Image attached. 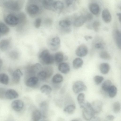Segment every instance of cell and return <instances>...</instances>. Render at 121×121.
I'll use <instances>...</instances> for the list:
<instances>
[{"instance_id":"6da1fadb","label":"cell","mask_w":121,"mask_h":121,"mask_svg":"<svg viewBox=\"0 0 121 121\" xmlns=\"http://www.w3.org/2000/svg\"><path fill=\"white\" fill-rule=\"evenodd\" d=\"M80 106L83 109L82 116L85 120L90 121L94 116L95 113L92 108L91 104L89 103L85 102Z\"/></svg>"},{"instance_id":"7a4b0ae2","label":"cell","mask_w":121,"mask_h":121,"mask_svg":"<svg viewBox=\"0 0 121 121\" xmlns=\"http://www.w3.org/2000/svg\"><path fill=\"white\" fill-rule=\"evenodd\" d=\"M39 58L41 63L43 65H51L53 64L55 61L54 56L50 54L48 50L47 49L43 50L40 53Z\"/></svg>"},{"instance_id":"3957f363","label":"cell","mask_w":121,"mask_h":121,"mask_svg":"<svg viewBox=\"0 0 121 121\" xmlns=\"http://www.w3.org/2000/svg\"><path fill=\"white\" fill-rule=\"evenodd\" d=\"M23 4L22 0H7L3 3V5L8 9L14 11H17L21 9Z\"/></svg>"},{"instance_id":"277c9868","label":"cell","mask_w":121,"mask_h":121,"mask_svg":"<svg viewBox=\"0 0 121 121\" xmlns=\"http://www.w3.org/2000/svg\"><path fill=\"white\" fill-rule=\"evenodd\" d=\"M5 21L8 25L11 26H15L19 24V20L17 16L14 14H10L5 17Z\"/></svg>"},{"instance_id":"5b68a950","label":"cell","mask_w":121,"mask_h":121,"mask_svg":"<svg viewBox=\"0 0 121 121\" xmlns=\"http://www.w3.org/2000/svg\"><path fill=\"white\" fill-rule=\"evenodd\" d=\"M72 89L73 92L77 94L82 91H86L87 89V87L83 82L78 81L74 83Z\"/></svg>"},{"instance_id":"8992f818","label":"cell","mask_w":121,"mask_h":121,"mask_svg":"<svg viewBox=\"0 0 121 121\" xmlns=\"http://www.w3.org/2000/svg\"><path fill=\"white\" fill-rule=\"evenodd\" d=\"M60 46V40L58 37H53L50 41L49 47L52 51H56L57 50Z\"/></svg>"},{"instance_id":"52a82bcc","label":"cell","mask_w":121,"mask_h":121,"mask_svg":"<svg viewBox=\"0 0 121 121\" xmlns=\"http://www.w3.org/2000/svg\"><path fill=\"white\" fill-rule=\"evenodd\" d=\"M91 105L92 108L95 114L99 113L102 111L103 104L100 101H95L91 104Z\"/></svg>"},{"instance_id":"ba28073f","label":"cell","mask_w":121,"mask_h":121,"mask_svg":"<svg viewBox=\"0 0 121 121\" xmlns=\"http://www.w3.org/2000/svg\"><path fill=\"white\" fill-rule=\"evenodd\" d=\"M24 106L23 102L20 99L16 100L13 101L11 104V107L15 111L18 112L21 111Z\"/></svg>"},{"instance_id":"9c48e42d","label":"cell","mask_w":121,"mask_h":121,"mask_svg":"<svg viewBox=\"0 0 121 121\" xmlns=\"http://www.w3.org/2000/svg\"><path fill=\"white\" fill-rule=\"evenodd\" d=\"M27 13L30 15H34L38 13L39 11L38 6L35 4H31L28 5L26 8Z\"/></svg>"},{"instance_id":"30bf717a","label":"cell","mask_w":121,"mask_h":121,"mask_svg":"<svg viewBox=\"0 0 121 121\" xmlns=\"http://www.w3.org/2000/svg\"><path fill=\"white\" fill-rule=\"evenodd\" d=\"M88 50L87 47L85 45H82L79 46L76 50V55L80 57H83L87 54Z\"/></svg>"},{"instance_id":"8fae6325","label":"cell","mask_w":121,"mask_h":121,"mask_svg":"<svg viewBox=\"0 0 121 121\" xmlns=\"http://www.w3.org/2000/svg\"><path fill=\"white\" fill-rule=\"evenodd\" d=\"M18 94L15 90L9 89L6 91L5 94V98L9 99H12L17 98Z\"/></svg>"},{"instance_id":"7c38bea8","label":"cell","mask_w":121,"mask_h":121,"mask_svg":"<svg viewBox=\"0 0 121 121\" xmlns=\"http://www.w3.org/2000/svg\"><path fill=\"white\" fill-rule=\"evenodd\" d=\"M23 75V73L20 69H16L12 74V80L13 82L16 84L18 83Z\"/></svg>"},{"instance_id":"4fadbf2b","label":"cell","mask_w":121,"mask_h":121,"mask_svg":"<svg viewBox=\"0 0 121 121\" xmlns=\"http://www.w3.org/2000/svg\"><path fill=\"white\" fill-rule=\"evenodd\" d=\"M39 80L37 77L34 76L31 77L26 81V84L28 87H33L37 84Z\"/></svg>"},{"instance_id":"5bb4252c","label":"cell","mask_w":121,"mask_h":121,"mask_svg":"<svg viewBox=\"0 0 121 121\" xmlns=\"http://www.w3.org/2000/svg\"><path fill=\"white\" fill-rule=\"evenodd\" d=\"M58 69L60 72L64 74L68 73L70 69L69 65L65 62L60 63L58 65Z\"/></svg>"},{"instance_id":"9a60e30c","label":"cell","mask_w":121,"mask_h":121,"mask_svg":"<svg viewBox=\"0 0 121 121\" xmlns=\"http://www.w3.org/2000/svg\"><path fill=\"white\" fill-rule=\"evenodd\" d=\"M86 20V16L81 15L75 19L74 22L73 24L76 27H80L84 24Z\"/></svg>"},{"instance_id":"2e32d148","label":"cell","mask_w":121,"mask_h":121,"mask_svg":"<svg viewBox=\"0 0 121 121\" xmlns=\"http://www.w3.org/2000/svg\"><path fill=\"white\" fill-rule=\"evenodd\" d=\"M102 17L103 21L105 22L108 23L111 20V16L109 11L107 9H104L102 13Z\"/></svg>"},{"instance_id":"e0dca14e","label":"cell","mask_w":121,"mask_h":121,"mask_svg":"<svg viewBox=\"0 0 121 121\" xmlns=\"http://www.w3.org/2000/svg\"><path fill=\"white\" fill-rule=\"evenodd\" d=\"M10 41L8 39H5L0 41V50L2 51L7 50L9 48Z\"/></svg>"},{"instance_id":"ac0fdd59","label":"cell","mask_w":121,"mask_h":121,"mask_svg":"<svg viewBox=\"0 0 121 121\" xmlns=\"http://www.w3.org/2000/svg\"><path fill=\"white\" fill-rule=\"evenodd\" d=\"M101 72L103 74H107L110 69V66L107 63H103L101 64L99 66Z\"/></svg>"},{"instance_id":"d6986e66","label":"cell","mask_w":121,"mask_h":121,"mask_svg":"<svg viewBox=\"0 0 121 121\" xmlns=\"http://www.w3.org/2000/svg\"><path fill=\"white\" fill-rule=\"evenodd\" d=\"M42 113L39 110L35 109L33 111L32 113V121H39L41 118Z\"/></svg>"},{"instance_id":"ffe728a7","label":"cell","mask_w":121,"mask_h":121,"mask_svg":"<svg viewBox=\"0 0 121 121\" xmlns=\"http://www.w3.org/2000/svg\"><path fill=\"white\" fill-rule=\"evenodd\" d=\"M89 9L91 12L95 15L98 14L100 11L99 5L95 3H92L90 4L89 6Z\"/></svg>"},{"instance_id":"44dd1931","label":"cell","mask_w":121,"mask_h":121,"mask_svg":"<svg viewBox=\"0 0 121 121\" xmlns=\"http://www.w3.org/2000/svg\"><path fill=\"white\" fill-rule=\"evenodd\" d=\"M64 7V4L61 1H54L53 2V11L60 10Z\"/></svg>"},{"instance_id":"7402d4cb","label":"cell","mask_w":121,"mask_h":121,"mask_svg":"<svg viewBox=\"0 0 121 121\" xmlns=\"http://www.w3.org/2000/svg\"><path fill=\"white\" fill-rule=\"evenodd\" d=\"M83 64V60L80 58H76L73 62V67L75 69H78L81 68Z\"/></svg>"},{"instance_id":"603a6c76","label":"cell","mask_w":121,"mask_h":121,"mask_svg":"<svg viewBox=\"0 0 121 121\" xmlns=\"http://www.w3.org/2000/svg\"><path fill=\"white\" fill-rule=\"evenodd\" d=\"M112 82L110 80H107L105 81L101 85L102 90L104 92H108L109 88L112 85Z\"/></svg>"},{"instance_id":"cb8c5ba5","label":"cell","mask_w":121,"mask_h":121,"mask_svg":"<svg viewBox=\"0 0 121 121\" xmlns=\"http://www.w3.org/2000/svg\"><path fill=\"white\" fill-rule=\"evenodd\" d=\"M54 0H44L42 2V5L45 9L53 11L52 5Z\"/></svg>"},{"instance_id":"d4e9b609","label":"cell","mask_w":121,"mask_h":121,"mask_svg":"<svg viewBox=\"0 0 121 121\" xmlns=\"http://www.w3.org/2000/svg\"><path fill=\"white\" fill-rule=\"evenodd\" d=\"M40 91L42 93L46 95H48L51 92L52 88L49 85H45L40 87Z\"/></svg>"},{"instance_id":"484cf974","label":"cell","mask_w":121,"mask_h":121,"mask_svg":"<svg viewBox=\"0 0 121 121\" xmlns=\"http://www.w3.org/2000/svg\"><path fill=\"white\" fill-rule=\"evenodd\" d=\"M117 92V89L114 85H112L110 87L108 93L109 96L111 98L114 97L116 95Z\"/></svg>"},{"instance_id":"4316f807","label":"cell","mask_w":121,"mask_h":121,"mask_svg":"<svg viewBox=\"0 0 121 121\" xmlns=\"http://www.w3.org/2000/svg\"><path fill=\"white\" fill-rule=\"evenodd\" d=\"M76 107L74 104L68 105L65 107L63 109V111L65 113L69 114H72L74 112Z\"/></svg>"},{"instance_id":"83f0119b","label":"cell","mask_w":121,"mask_h":121,"mask_svg":"<svg viewBox=\"0 0 121 121\" xmlns=\"http://www.w3.org/2000/svg\"><path fill=\"white\" fill-rule=\"evenodd\" d=\"M9 81V77L7 74L4 73L0 74V82L1 83L7 85L8 84Z\"/></svg>"},{"instance_id":"f1b7e54d","label":"cell","mask_w":121,"mask_h":121,"mask_svg":"<svg viewBox=\"0 0 121 121\" xmlns=\"http://www.w3.org/2000/svg\"><path fill=\"white\" fill-rule=\"evenodd\" d=\"M9 29L7 26L4 23L0 22V34L5 35L9 31Z\"/></svg>"},{"instance_id":"f546056e","label":"cell","mask_w":121,"mask_h":121,"mask_svg":"<svg viewBox=\"0 0 121 121\" xmlns=\"http://www.w3.org/2000/svg\"><path fill=\"white\" fill-rule=\"evenodd\" d=\"M63 77L60 74H56L53 77L52 80L54 83H58L61 82L63 80Z\"/></svg>"},{"instance_id":"4dcf8cb0","label":"cell","mask_w":121,"mask_h":121,"mask_svg":"<svg viewBox=\"0 0 121 121\" xmlns=\"http://www.w3.org/2000/svg\"><path fill=\"white\" fill-rule=\"evenodd\" d=\"M42 68V66L40 64L37 63L31 66L28 71L30 72L34 73L41 69Z\"/></svg>"},{"instance_id":"1f68e13d","label":"cell","mask_w":121,"mask_h":121,"mask_svg":"<svg viewBox=\"0 0 121 121\" xmlns=\"http://www.w3.org/2000/svg\"><path fill=\"white\" fill-rule=\"evenodd\" d=\"M55 61L57 63H60L64 60V56L63 54L60 52L56 53L54 56Z\"/></svg>"},{"instance_id":"d6a6232c","label":"cell","mask_w":121,"mask_h":121,"mask_svg":"<svg viewBox=\"0 0 121 121\" xmlns=\"http://www.w3.org/2000/svg\"><path fill=\"white\" fill-rule=\"evenodd\" d=\"M59 26L62 28H67L69 27L71 25L70 21L68 20H64L60 21L59 23Z\"/></svg>"},{"instance_id":"836d02e7","label":"cell","mask_w":121,"mask_h":121,"mask_svg":"<svg viewBox=\"0 0 121 121\" xmlns=\"http://www.w3.org/2000/svg\"><path fill=\"white\" fill-rule=\"evenodd\" d=\"M116 40L117 45L119 48L121 49V33L120 32L117 30L115 33Z\"/></svg>"},{"instance_id":"e575fe53","label":"cell","mask_w":121,"mask_h":121,"mask_svg":"<svg viewBox=\"0 0 121 121\" xmlns=\"http://www.w3.org/2000/svg\"><path fill=\"white\" fill-rule=\"evenodd\" d=\"M121 109V104L119 102L116 101L113 103L112 110L114 112L116 113H119Z\"/></svg>"},{"instance_id":"d590c367","label":"cell","mask_w":121,"mask_h":121,"mask_svg":"<svg viewBox=\"0 0 121 121\" xmlns=\"http://www.w3.org/2000/svg\"><path fill=\"white\" fill-rule=\"evenodd\" d=\"M37 76L39 80H44L48 78L47 74L44 70L39 72L38 73Z\"/></svg>"},{"instance_id":"8d00e7d4","label":"cell","mask_w":121,"mask_h":121,"mask_svg":"<svg viewBox=\"0 0 121 121\" xmlns=\"http://www.w3.org/2000/svg\"><path fill=\"white\" fill-rule=\"evenodd\" d=\"M100 57L102 59L106 60L110 59L111 56L110 54L106 51H103L100 54Z\"/></svg>"},{"instance_id":"74e56055","label":"cell","mask_w":121,"mask_h":121,"mask_svg":"<svg viewBox=\"0 0 121 121\" xmlns=\"http://www.w3.org/2000/svg\"><path fill=\"white\" fill-rule=\"evenodd\" d=\"M85 95L83 93L79 94L77 97V100L80 105L83 104L85 102Z\"/></svg>"},{"instance_id":"f35d334b","label":"cell","mask_w":121,"mask_h":121,"mask_svg":"<svg viewBox=\"0 0 121 121\" xmlns=\"http://www.w3.org/2000/svg\"><path fill=\"white\" fill-rule=\"evenodd\" d=\"M93 79L95 84L97 85H99L103 82L104 80V78L102 76L96 75L94 77Z\"/></svg>"},{"instance_id":"ab89813d","label":"cell","mask_w":121,"mask_h":121,"mask_svg":"<svg viewBox=\"0 0 121 121\" xmlns=\"http://www.w3.org/2000/svg\"><path fill=\"white\" fill-rule=\"evenodd\" d=\"M44 70L46 72L47 74L48 78L50 77L52 75L53 72V68L50 66L47 67Z\"/></svg>"},{"instance_id":"60d3db41","label":"cell","mask_w":121,"mask_h":121,"mask_svg":"<svg viewBox=\"0 0 121 121\" xmlns=\"http://www.w3.org/2000/svg\"><path fill=\"white\" fill-rule=\"evenodd\" d=\"M100 25V23L98 21H95L93 22V27L95 31L98 32V31Z\"/></svg>"},{"instance_id":"b9f144b4","label":"cell","mask_w":121,"mask_h":121,"mask_svg":"<svg viewBox=\"0 0 121 121\" xmlns=\"http://www.w3.org/2000/svg\"><path fill=\"white\" fill-rule=\"evenodd\" d=\"M41 22V19L40 18H37L36 19L34 23V26L36 28H38L40 27Z\"/></svg>"},{"instance_id":"7bdbcfd3","label":"cell","mask_w":121,"mask_h":121,"mask_svg":"<svg viewBox=\"0 0 121 121\" xmlns=\"http://www.w3.org/2000/svg\"><path fill=\"white\" fill-rule=\"evenodd\" d=\"M6 90L5 89L0 88V99H3L5 98V94Z\"/></svg>"},{"instance_id":"ee69618b","label":"cell","mask_w":121,"mask_h":121,"mask_svg":"<svg viewBox=\"0 0 121 121\" xmlns=\"http://www.w3.org/2000/svg\"><path fill=\"white\" fill-rule=\"evenodd\" d=\"M10 56L12 58L16 59L17 58L18 56V53L16 51H13L10 53Z\"/></svg>"},{"instance_id":"f6af8a7d","label":"cell","mask_w":121,"mask_h":121,"mask_svg":"<svg viewBox=\"0 0 121 121\" xmlns=\"http://www.w3.org/2000/svg\"><path fill=\"white\" fill-rule=\"evenodd\" d=\"M86 20L88 21L91 20L93 18V16L92 14L90 13H88L86 16Z\"/></svg>"},{"instance_id":"bcb514c9","label":"cell","mask_w":121,"mask_h":121,"mask_svg":"<svg viewBox=\"0 0 121 121\" xmlns=\"http://www.w3.org/2000/svg\"><path fill=\"white\" fill-rule=\"evenodd\" d=\"M95 47L98 49H103L104 47L103 45L101 43H96L95 45Z\"/></svg>"},{"instance_id":"7dc6e473","label":"cell","mask_w":121,"mask_h":121,"mask_svg":"<svg viewBox=\"0 0 121 121\" xmlns=\"http://www.w3.org/2000/svg\"><path fill=\"white\" fill-rule=\"evenodd\" d=\"M106 118L109 121H113L115 118V117L112 115H109L106 117Z\"/></svg>"},{"instance_id":"c3c4849f","label":"cell","mask_w":121,"mask_h":121,"mask_svg":"<svg viewBox=\"0 0 121 121\" xmlns=\"http://www.w3.org/2000/svg\"><path fill=\"white\" fill-rule=\"evenodd\" d=\"M73 2V0H65V3L67 6L69 7L71 5Z\"/></svg>"},{"instance_id":"681fc988","label":"cell","mask_w":121,"mask_h":121,"mask_svg":"<svg viewBox=\"0 0 121 121\" xmlns=\"http://www.w3.org/2000/svg\"><path fill=\"white\" fill-rule=\"evenodd\" d=\"M90 121H100V119L98 117H95L94 116Z\"/></svg>"},{"instance_id":"f907efd6","label":"cell","mask_w":121,"mask_h":121,"mask_svg":"<svg viewBox=\"0 0 121 121\" xmlns=\"http://www.w3.org/2000/svg\"><path fill=\"white\" fill-rule=\"evenodd\" d=\"M117 15L118 16V19L119 21L121 22V13H117Z\"/></svg>"},{"instance_id":"816d5d0a","label":"cell","mask_w":121,"mask_h":121,"mask_svg":"<svg viewBox=\"0 0 121 121\" xmlns=\"http://www.w3.org/2000/svg\"><path fill=\"white\" fill-rule=\"evenodd\" d=\"M3 65V61L0 58V70L1 69Z\"/></svg>"},{"instance_id":"f5cc1de1","label":"cell","mask_w":121,"mask_h":121,"mask_svg":"<svg viewBox=\"0 0 121 121\" xmlns=\"http://www.w3.org/2000/svg\"><path fill=\"white\" fill-rule=\"evenodd\" d=\"M87 37L88 39H91L92 38V37L91 36H87Z\"/></svg>"},{"instance_id":"db71d44e","label":"cell","mask_w":121,"mask_h":121,"mask_svg":"<svg viewBox=\"0 0 121 121\" xmlns=\"http://www.w3.org/2000/svg\"><path fill=\"white\" fill-rule=\"evenodd\" d=\"M85 39L86 40V41H87L88 39L87 37V36H85L84 37Z\"/></svg>"},{"instance_id":"11a10c76","label":"cell","mask_w":121,"mask_h":121,"mask_svg":"<svg viewBox=\"0 0 121 121\" xmlns=\"http://www.w3.org/2000/svg\"><path fill=\"white\" fill-rule=\"evenodd\" d=\"M70 121H79L77 119H73Z\"/></svg>"},{"instance_id":"9f6ffc18","label":"cell","mask_w":121,"mask_h":121,"mask_svg":"<svg viewBox=\"0 0 121 121\" xmlns=\"http://www.w3.org/2000/svg\"><path fill=\"white\" fill-rule=\"evenodd\" d=\"M0 35H1V34H0Z\"/></svg>"},{"instance_id":"6f0895ef","label":"cell","mask_w":121,"mask_h":121,"mask_svg":"<svg viewBox=\"0 0 121 121\" xmlns=\"http://www.w3.org/2000/svg\"></svg>"}]
</instances>
